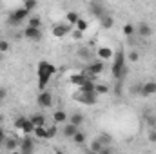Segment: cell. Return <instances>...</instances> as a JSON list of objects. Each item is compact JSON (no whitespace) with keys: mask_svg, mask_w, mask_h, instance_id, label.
Wrapping results in <instances>:
<instances>
[{"mask_svg":"<svg viewBox=\"0 0 156 154\" xmlns=\"http://www.w3.org/2000/svg\"><path fill=\"white\" fill-rule=\"evenodd\" d=\"M113 67H111V75L115 80H123L125 73H127V67H125V51L122 47H118L113 54Z\"/></svg>","mask_w":156,"mask_h":154,"instance_id":"obj_1","label":"cell"},{"mask_svg":"<svg viewBox=\"0 0 156 154\" xmlns=\"http://www.w3.org/2000/svg\"><path fill=\"white\" fill-rule=\"evenodd\" d=\"M73 100L83 103V105H94V103L98 102V94H96V93H80V91H78V93L73 94Z\"/></svg>","mask_w":156,"mask_h":154,"instance_id":"obj_2","label":"cell"},{"mask_svg":"<svg viewBox=\"0 0 156 154\" xmlns=\"http://www.w3.org/2000/svg\"><path fill=\"white\" fill-rule=\"evenodd\" d=\"M104 69H105L104 60H91V62L87 64V67H85L83 73H85L87 76H98V75L104 73Z\"/></svg>","mask_w":156,"mask_h":154,"instance_id":"obj_3","label":"cell"},{"mask_svg":"<svg viewBox=\"0 0 156 154\" xmlns=\"http://www.w3.org/2000/svg\"><path fill=\"white\" fill-rule=\"evenodd\" d=\"M15 127H16L18 131H22V132H26V134H33V131H35L33 121H31L29 118H26V116H18V118L15 120Z\"/></svg>","mask_w":156,"mask_h":154,"instance_id":"obj_4","label":"cell"},{"mask_svg":"<svg viewBox=\"0 0 156 154\" xmlns=\"http://www.w3.org/2000/svg\"><path fill=\"white\" fill-rule=\"evenodd\" d=\"M55 73H56V67H55L51 62H45V60L40 62L38 67H37V75H38V76H49L51 78Z\"/></svg>","mask_w":156,"mask_h":154,"instance_id":"obj_5","label":"cell"},{"mask_svg":"<svg viewBox=\"0 0 156 154\" xmlns=\"http://www.w3.org/2000/svg\"><path fill=\"white\" fill-rule=\"evenodd\" d=\"M18 151L22 154H31L35 151V140L27 134L24 138H20V145H18Z\"/></svg>","mask_w":156,"mask_h":154,"instance_id":"obj_6","label":"cell"},{"mask_svg":"<svg viewBox=\"0 0 156 154\" xmlns=\"http://www.w3.org/2000/svg\"><path fill=\"white\" fill-rule=\"evenodd\" d=\"M69 31H71V24H55L53 26V29H51V35L55 37V38H64L66 35H69Z\"/></svg>","mask_w":156,"mask_h":154,"instance_id":"obj_7","label":"cell"},{"mask_svg":"<svg viewBox=\"0 0 156 154\" xmlns=\"http://www.w3.org/2000/svg\"><path fill=\"white\" fill-rule=\"evenodd\" d=\"M22 35H24L26 40H31V42H40V40H42V31H40V27H31V26H27V27L22 31Z\"/></svg>","mask_w":156,"mask_h":154,"instance_id":"obj_8","label":"cell"},{"mask_svg":"<svg viewBox=\"0 0 156 154\" xmlns=\"http://www.w3.org/2000/svg\"><path fill=\"white\" fill-rule=\"evenodd\" d=\"M37 102H38V105L42 107V109H49L51 105H53V94L49 93V91H40L38 98H37Z\"/></svg>","mask_w":156,"mask_h":154,"instance_id":"obj_9","label":"cell"},{"mask_svg":"<svg viewBox=\"0 0 156 154\" xmlns=\"http://www.w3.org/2000/svg\"><path fill=\"white\" fill-rule=\"evenodd\" d=\"M153 94H156V82L154 80H151V82H144V83H142L140 96H142V98H149V96H153Z\"/></svg>","mask_w":156,"mask_h":154,"instance_id":"obj_10","label":"cell"},{"mask_svg":"<svg viewBox=\"0 0 156 154\" xmlns=\"http://www.w3.org/2000/svg\"><path fill=\"white\" fill-rule=\"evenodd\" d=\"M136 35L140 38H149L153 35V27L147 22H140V24H136Z\"/></svg>","mask_w":156,"mask_h":154,"instance_id":"obj_11","label":"cell"},{"mask_svg":"<svg viewBox=\"0 0 156 154\" xmlns=\"http://www.w3.org/2000/svg\"><path fill=\"white\" fill-rule=\"evenodd\" d=\"M76 131H78V125L71 123V121H66V123H64V127H62V136H64V138L73 140V136L76 134Z\"/></svg>","mask_w":156,"mask_h":154,"instance_id":"obj_12","label":"cell"},{"mask_svg":"<svg viewBox=\"0 0 156 154\" xmlns=\"http://www.w3.org/2000/svg\"><path fill=\"white\" fill-rule=\"evenodd\" d=\"M89 78L96 82V78H98V76H87L85 73H76V75H71V76H69V82H71V83H75V85H78V87H80V85H82L83 82H87Z\"/></svg>","mask_w":156,"mask_h":154,"instance_id":"obj_13","label":"cell"},{"mask_svg":"<svg viewBox=\"0 0 156 154\" xmlns=\"http://www.w3.org/2000/svg\"><path fill=\"white\" fill-rule=\"evenodd\" d=\"M89 13H91L93 16L100 18L102 15H105V13H107V9H105L100 2H91V9H89Z\"/></svg>","mask_w":156,"mask_h":154,"instance_id":"obj_14","label":"cell"},{"mask_svg":"<svg viewBox=\"0 0 156 154\" xmlns=\"http://www.w3.org/2000/svg\"><path fill=\"white\" fill-rule=\"evenodd\" d=\"M53 121H55L56 125H64L66 121H69V114H67L66 111L58 109V111H55V113H53Z\"/></svg>","mask_w":156,"mask_h":154,"instance_id":"obj_15","label":"cell"},{"mask_svg":"<svg viewBox=\"0 0 156 154\" xmlns=\"http://www.w3.org/2000/svg\"><path fill=\"white\" fill-rule=\"evenodd\" d=\"M96 54H98V58L100 60H109V58H113V54H115V51L111 49V47H105V45H102V47H98L96 49Z\"/></svg>","mask_w":156,"mask_h":154,"instance_id":"obj_16","label":"cell"},{"mask_svg":"<svg viewBox=\"0 0 156 154\" xmlns=\"http://www.w3.org/2000/svg\"><path fill=\"white\" fill-rule=\"evenodd\" d=\"M98 20H100V24H102V27H105V29H111V27L115 26V18H113V16H111L109 13H105V15H102V16H100Z\"/></svg>","mask_w":156,"mask_h":154,"instance_id":"obj_17","label":"cell"},{"mask_svg":"<svg viewBox=\"0 0 156 154\" xmlns=\"http://www.w3.org/2000/svg\"><path fill=\"white\" fill-rule=\"evenodd\" d=\"M18 145H20V140L18 138H5V142H4L5 151H16Z\"/></svg>","mask_w":156,"mask_h":154,"instance_id":"obj_18","label":"cell"},{"mask_svg":"<svg viewBox=\"0 0 156 154\" xmlns=\"http://www.w3.org/2000/svg\"><path fill=\"white\" fill-rule=\"evenodd\" d=\"M78 58H82V60H85L87 64L93 60V53H91V49L89 47H80L78 49Z\"/></svg>","mask_w":156,"mask_h":154,"instance_id":"obj_19","label":"cell"},{"mask_svg":"<svg viewBox=\"0 0 156 154\" xmlns=\"http://www.w3.org/2000/svg\"><path fill=\"white\" fill-rule=\"evenodd\" d=\"M13 15H15L20 22H24L26 18H29L31 11H29V9H26V7H20V9H15V11H13Z\"/></svg>","mask_w":156,"mask_h":154,"instance_id":"obj_20","label":"cell"},{"mask_svg":"<svg viewBox=\"0 0 156 154\" xmlns=\"http://www.w3.org/2000/svg\"><path fill=\"white\" fill-rule=\"evenodd\" d=\"M33 134H35V138H38V140H47L45 125H37V127H35V131H33Z\"/></svg>","mask_w":156,"mask_h":154,"instance_id":"obj_21","label":"cell"},{"mask_svg":"<svg viewBox=\"0 0 156 154\" xmlns=\"http://www.w3.org/2000/svg\"><path fill=\"white\" fill-rule=\"evenodd\" d=\"M29 120L33 121V125L37 127V125H45V116L40 114V113H35V114L29 116Z\"/></svg>","mask_w":156,"mask_h":154,"instance_id":"obj_22","label":"cell"},{"mask_svg":"<svg viewBox=\"0 0 156 154\" xmlns=\"http://www.w3.org/2000/svg\"><path fill=\"white\" fill-rule=\"evenodd\" d=\"M78 18H80V15H78L76 11H67V15H66V22H67V24H71V26H75V24H76Z\"/></svg>","mask_w":156,"mask_h":154,"instance_id":"obj_23","label":"cell"},{"mask_svg":"<svg viewBox=\"0 0 156 154\" xmlns=\"http://www.w3.org/2000/svg\"><path fill=\"white\" fill-rule=\"evenodd\" d=\"M83 120H85V118H83L82 113H73V114L69 116V121H71V123H75V125H78V127L83 123Z\"/></svg>","mask_w":156,"mask_h":154,"instance_id":"obj_24","label":"cell"},{"mask_svg":"<svg viewBox=\"0 0 156 154\" xmlns=\"http://www.w3.org/2000/svg\"><path fill=\"white\" fill-rule=\"evenodd\" d=\"M20 24H22V22H20V20L13 15V11H11V13L7 15V26H9V27H20Z\"/></svg>","mask_w":156,"mask_h":154,"instance_id":"obj_25","label":"cell"},{"mask_svg":"<svg viewBox=\"0 0 156 154\" xmlns=\"http://www.w3.org/2000/svg\"><path fill=\"white\" fill-rule=\"evenodd\" d=\"M89 149H91V152H102V149H104V143H102V142L96 138V140H93V142H91Z\"/></svg>","mask_w":156,"mask_h":154,"instance_id":"obj_26","label":"cell"},{"mask_svg":"<svg viewBox=\"0 0 156 154\" xmlns=\"http://www.w3.org/2000/svg\"><path fill=\"white\" fill-rule=\"evenodd\" d=\"M122 31H123V35H125V37H133V35L136 33V26H134V24H125Z\"/></svg>","mask_w":156,"mask_h":154,"instance_id":"obj_27","label":"cell"},{"mask_svg":"<svg viewBox=\"0 0 156 154\" xmlns=\"http://www.w3.org/2000/svg\"><path fill=\"white\" fill-rule=\"evenodd\" d=\"M45 132H47V140H53L58 134V127L56 125H49V127H45Z\"/></svg>","mask_w":156,"mask_h":154,"instance_id":"obj_28","label":"cell"},{"mask_svg":"<svg viewBox=\"0 0 156 154\" xmlns=\"http://www.w3.org/2000/svg\"><path fill=\"white\" fill-rule=\"evenodd\" d=\"M73 142H75L76 145H82V143H85V134H83V132H82L80 129L76 131V134L73 136Z\"/></svg>","mask_w":156,"mask_h":154,"instance_id":"obj_29","label":"cell"},{"mask_svg":"<svg viewBox=\"0 0 156 154\" xmlns=\"http://www.w3.org/2000/svg\"><path fill=\"white\" fill-rule=\"evenodd\" d=\"M75 26H76V29H80V31H83V33H85V31L89 29V22H87L85 18H78V22L75 24Z\"/></svg>","mask_w":156,"mask_h":154,"instance_id":"obj_30","label":"cell"},{"mask_svg":"<svg viewBox=\"0 0 156 154\" xmlns=\"http://www.w3.org/2000/svg\"><path fill=\"white\" fill-rule=\"evenodd\" d=\"M27 26H31V27H40V26H42V18H40V16H29V18H27Z\"/></svg>","mask_w":156,"mask_h":154,"instance_id":"obj_31","label":"cell"},{"mask_svg":"<svg viewBox=\"0 0 156 154\" xmlns=\"http://www.w3.org/2000/svg\"><path fill=\"white\" fill-rule=\"evenodd\" d=\"M98 140H100L104 145H111V142H113V136H111V134H107V132H104V134H100V136H98Z\"/></svg>","mask_w":156,"mask_h":154,"instance_id":"obj_32","label":"cell"},{"mask_svg":"<svg viewBox=\"0 0 156 154\" xmlns=\"http://www.w3.org/2000/svg\"><path fill=\"white\" fill-rule=\"evenodd\" d=\"M109 93V85L105 83H96V94H107Z\"/></svg>","mask_w":156,"mask_h":154,"instance_id":"obj_33","label":"cell"},{"mask_svg":"<svg viewBox=\"0 0 156 154\" xmlns=\"http://www.w3.org/2000/svg\"><path fill=\"white\" fill-rule=\"evenodd\" d=\"M122 91H123V80H116L115 82V94L122 96Z\"/></svg>","mask_w":156,"mask_h":154,"instance_id":"obj_34","label":"cell"},{"mask_svg":"<svg viewBox=\"0 0 156 154\" xmlns=\"http://www.w3.org/2000/svg\"><path fill=\"white\" fill-rule=\"evenodd\" d=\"M37 5H38V0H24V7L29 9V11H33Z\"/></svg>","mask_w":156,"mask_h":154,"instance_id":"obj_35","label":"cell"},{"mask_svg":"<svg viewBox=\"0 0 156 154\" xmlns=\"http://www.w3.org/2000/svg\"><path fill=\"white\" fill-rule=\"evenodd\" d=\"M145 121H147V125H149L151 129H154L156 127V114H147Z\"/></svg>","mask_w":156,"mask_h":154,"instance_id":"obj_36","label":"cell"},{"mask_svg":"<svg viewBox=\"0 0 156 154\" xmlns=\"http://www.w3.org/2000/svg\"><path fill=\"white\" fill-rule=\"evenodd\" d=\"M9 51V42L5 38H0V53H7Z\"/></svg>","mask_w":156,"mask_h":154,"instance_id":"obj_37","label":"cell"},{"mask_svg":"<svg viewBox=\"0 0 156 154\" xmlns=\"http://www.w3.org/2000/svg\"><path fill=\"white\" fill-rule=\"evenodd\" d=\"M138 60H140L138 51H131V53H129V62H133V64H134V62H138Z\"/></svg>","mask_w":156,"mask_h":154,"instance_id":"obj_38","label":"cell"},{"mask_svg":"<svg viewBox=\"0 0 156 154\" xmlns=\"http://www.w3.org/2000/svg\"><path fill=\"white\" fill-rule=\"evenodd\" d=\"M149 142H151V143H156V127L149 131Z\"/></svg>","mask_w":156,"mask_h":154,"instance_id":"obj_39","label":"cell"},{"mask_svg":"<svg viewBox=\"0 0 156 154\" xmlns=\"http://www.w3.org/2000/svg\"><path fill=\"white\" fill-rule=\"evenodd\" d=\"M140 91H142V83L133 85V94H138V96H140Z\"/></svg>","mask_w":156,"mask_h":154,"instance_id":"obj_40","label":"cell"},{"mask_svg":"<svg viewBox=\"0 0 156 154\" xmlns=\"http://www.w3.org/2000/svg\"><path fill=\"white\" fill-rule=\"evenodd\" d=\"M82 37H83V31H80V29H76V31L73 33V38H75V40H80Z\"/></svg>","mask_w":156,"mask_h":154,"instance_id":"obj_41","label":"cell"},{"mask_svg":"<svg viewBox=\"0 0 156 154\" xmlns=\"http://www.w3.org/2000/svg\"><path fill=\"white\" fill-rule=\"evenodd\" d=\"M5 96H7V89L0 87V100H5Z\"/></svg>","mask_w":156,"mask_h":154,"instance_id":"obj_42","label":"cell"},{"mask_svg":"<svg viewBox=\"0 0 156 154\" xmlns=\"http://www.w3.org/2000/svg\"><path fill=\"white\" fill-rule=\"evenodd\" d=\"M4 142H5V132H4V129L0 127V145H4Z\"/></svg>","mask_w":156,"mask_h":154,"instance_id":"obj_43","label":"cell"},{"mask_svg":"<svg viewBox=\"0 0 156 154\" xmlns=\"http://www.w3.org/2000/svg\"><path fill=\"white\" fill-rule=\"evenodd\" d=\"M2 121H4V116L0 114V125H2Z\"/></svg>","mask_w":156,"mask_h":154,"instance_id":"obj_44","label":"cell"},{"mask_svg":"<svg viewBox=\"0 0 156 154\" xmlns=\"http://www.w3.org/2000/svg\"><path fill=\"white\" fill-rule=\"evenodd\" d=\"M89 2H100V0H89Z\"/></svg>","mask_w":156,"mask_h":154,"instance_id":"obj_45","label":"cell"},{"mask_svg":"<svg viewBox=\"0 0 156 154\" xmlns=\"http://www.w3.org/2000/svg\"><path fill=\"white\" fill-rule=\"evenodd\" d=\"M2 102H4V100H0V107H2Z\"/></svg>","mask_w":156,"mask_h":154,"instance_id":"obj_46","label":"cell"},{"mask_svg":"<svg viewBox=\"0 0 156 154\" xmlns=\"http://www.w3.org/2000/svg\"><path fill=\"white\" fill-rule=\"evenodd\" d=\"M22 2H24V0H22Z\"/></svg>","mask_w":156,"mask_h":154,"instance_id":"obj_47","label":"cell"}]
</instances>
